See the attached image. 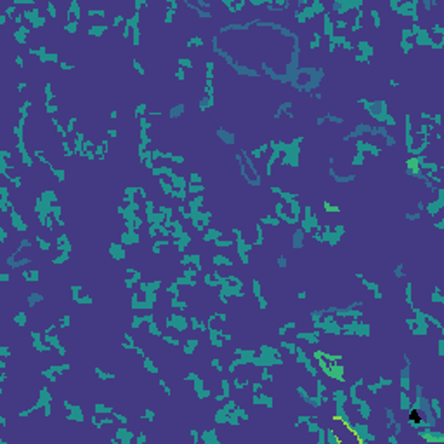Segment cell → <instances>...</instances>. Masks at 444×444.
Listing matches in <instances>:
<instances>
[{
  "label": "cell",
  "instance_id": "obj_1",
  "mask_svg": "<svg viewBox=\"0 0 444 444\" xmlns=\"http://www.w3.org/2000/svg\"><path fill=\"white\" fill-rule=\"evenodd\" d=\"M314 358L325 375H328L330 378L339 380V382H343V380H345V376H343L345 368H343V365L340 363V359H342L340 356H333V354H328V352H325V350H316Z\"/></svg>",
  "mask_w": 444,
  "mask_h": 444
},
{
  "label": "cell",
  "instance_id": "obj_2",
  "mask_svg": "<svg viewBox=\"0 0 444 444\" xmlns=\"http://www.w3.org/2000/svg\"><path fill=\"white\" fill-rule=\"evenodd\" d=\"M410 418H411V422L420 423V420H422V416H420V413H418V411H411V415H410Z\"/></svg>",
  "mask_w": 444,
  "mask_h": 444
}]
</instances>
